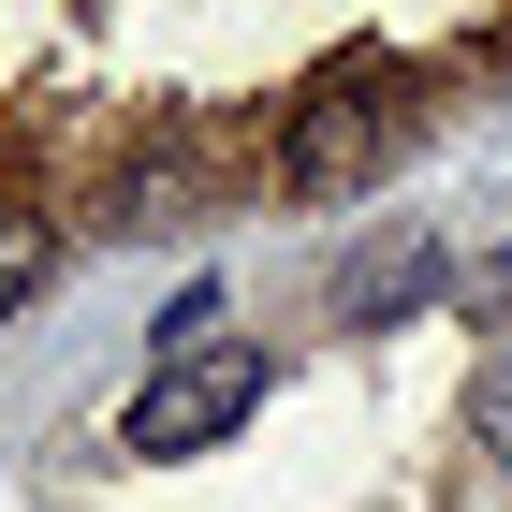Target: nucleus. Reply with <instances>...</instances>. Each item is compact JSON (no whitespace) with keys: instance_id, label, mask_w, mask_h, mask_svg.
<instances>
[{"instance_id":"f03ea898","label":"nucleus","mask_w":512,"mask_h":512,"mask_svg":"<svg viewBox=\"0 0 512 512\" xmlns=\"http://www.w3.org/2000/svg\"><path fill=\"white\" fill-rule=\"evenodd\" d=\"M249 410H264V352H249V337H191V352L132 395V454H205V439H235Z\"/></svg>"},{"instance_id":"f257e3e1","label":"nucleus","mask_w":512,"mask_h":512,"mask_svg":"<svg viewBox=\"0 0 512 512\" xmlns=\"http://www.w3.org/2000/svg\"><path fill=\"white\" fill-rule=\"evenodd\" d=\"M381 147H395V74H322L308 103H293V132H278V191H308V205H337V191H366L381 176Z\"/></svg>"},{"instance_id":"20e7f679","label":"nucleus","mask_w":512,"mask_h":512,"mask_svg":"<svg viewBox=\"0 0 512 512\" xmlns=\"http://www.w3.org/2000/svg\"><path fill=\"white\" fill-rule=\"evenodd\" d=\"M483 439H498V469H512V395H483Z\"/></svg>"},{"instance_id":"7ed1b4c3","label":"nucleus","mask_w":512,"mask_h":512,"mask_svg":"<svg viewBox=\"0 0 512 512\" xmlns=\"http://www.w3.org/2000/svg\"><path fill=\"white\" fill-rule=\"evenodd\" d=\"M30 278H44V220H15V205H0V322L30 308Z\"/></svg>"}]
</instances>
